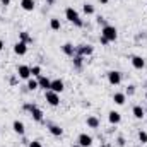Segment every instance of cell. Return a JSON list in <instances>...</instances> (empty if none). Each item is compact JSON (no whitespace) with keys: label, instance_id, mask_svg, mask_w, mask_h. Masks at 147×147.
Listing matches in <instances>:
<instances>
[{"label":"cell","instance_id":"cell-34","mask_svg":"<svg viewBox=\"0 0 147 147\" xmlns=\"http://www.w3.org/2000/svg\"><path fill=\"white\" fill-rule=\"evenodd\" d=\"M101 147H111V146H110V144H103Z\"/></svg>","mask_w":147,"mask_h":147},{"label":"cell","instance_id":"cell-14","mask_svg":"<svg viewBox=\"0 0 147 147\" xmlns=\"http://www.w3.org/2000/svg\"><path fill=\"white\" fill-rule=\"evenodd\" d=\"M12 128H14V132H16L17 135H24V134H26V127H24V123L19 121V120H16V121L12 123Z\"/></svg>","mask_w":147,"mask_h":147},{"label":"cell","instance_id":"cell-7","mask_svg":"<svg viewBox=\"0 0 147 147\" xmlns=\"http://www.w3.org/2000/svg\"><path fill=\"white\" fill-rule=\"evenodd\" d=\"M77 142H79V146H82V147H91L92 146V137L87 135V134H80Z\"/></svg>","mask_w":147,"mask_h":147},{"label":"cell","instance_id":"cell-16","mask_svg":"<svg viewBox=\"0 0 147 147\" xmlns=\"http://www.w3.org/2000/svg\"><path fill=\"white\" fill-rule=\"evenodd\" d=\"M113 101H115V105L123 106L125 101H127V94H123V92H115V94H113Z\"/></svg>","mask_w":147,"mask_h":147},{"label":"cell","instance_id":"cell-13","mask_svg":"<svg viewBox=\"0 0 147 147\" xmlns=\"http://www.w3.org/2000/svg\"><path fill=\"white\" fill-rule=\"evenodd\" d=\"M92 51H94V48H92L91 45H82V46L77 48V55H80V57H84V55H92Z\"/></svg>","mask_w":147,"mask_h":147},{"label":"cell","instance_id":"cell-28","mask_svg":"<svg viewBox=\"0 0 147 147\" xmlns=\"http://www.w3.org/2000/svg\"><path fill=\"white\" fill-rule=\"evenodd\" d=\"M29 147H43V144H41L39 140H31V142H29Z\"/></svg>","mask_w":147,"mask_h":147},{"label":"cell","instance_id":"cell-8","mask_svg":"<svg viewBox=\"0 0 147 147\" xmlns=\"http://www.w3.org/2000/svg\"><path fill=\"white\" fill-rule=\"evenodd\" d=\"M17 75H19V79H29V77H31V67H28V65H19V67H17Z\"/></svg>","mask_w":147,"mask_h":147},{"label":"cell","instance_id":"cell-36","mask_svg":"<svg viewBox=\"0 0 147 147\" xmlns=\"http://www.w3.org/2000/svg\"><path fill=\"white\" fill-rule=\"evenodd\" d=\"M135 147H142V144H140V146H135Z\"/></svg>","mask_w":147,"mask_h":147},{"label":"cell","instance_id":"cell-1","mask_svg":"<svg viewBox=\"0 0 147 147\" xmlns=\"http://www.w3.org/2000/svg\"><path fill=\"white\" fill-rule=\"evenodd\" d=\"M65 17H67V21H69V22L75 24L77 28H82V26H84V22H82V19H80L79 12H77L74 7H69V9H65Z\"/></svg>","mask_w":147,"mask_h":147},{"label":"cell","instance_id":"cell-18","mask_svg":"<svg viewBox=\"0 0 147 147\" xmlns=\"http://www.w3.org/2000/svg\"><path fill=\"white\" fill-rule=\"evenodd\" d=\"M48 130H50V134H51V135H55V137H62V135H63V128H60V127H58V125H55V123L48 125Z\"/></svg>","mask_w":147,"mask_h":147},{"label":"cell","instance_id":"cell-32","mask_svg":"<svg viewBox=\"0 0 147 147\" xmlns=\"http://www.w3.org/2000/svg\"><path fill=\"white\" fill-rule=\"evenodd\" d=\"M2 50H3V41L0 39V51H2Z\"/></svg>","mask_w":147,"mask_h":147},{"label":"cell","instance_id":"cell-33","mask_svg":"<svg viewBox=\"0 0 147 147\" xmlns=\"http://www.w3.org/2000/svg\"><path fill=\"white\" fill-rule=\"evenodd\" d=\"M46 2H48V3H50V5H51V3H53V2H55V0H46Z\"/></svg>","mask_w":147,"mask_h":147},{"label":"cell","instance_id":"cell-6","mask_svg":"<svg viewBox=\"0 0 147 147\" xmlns=\"http://www.w3.org/2000/svg\"><path fill=\"white\" fill-rule=\"evenodd\" d=\"M14 53L16 55H26L28 53V43H24V41H17L16 45H14Z\"/></svg>","mask_w":147,"mask_h":147},{"label":"cell","instance_id":"cell-24","mask_svg":"<svg viewBox=\"0 0 147 147\" xmlns=\"http://www.w3.org/2000/svg\"><path fill=\"white\" fill-rule=\"evenodd\" d=\"M82 10H84V14H87V16L94 14V7H92L91 3H84V5H82Z\"/></svg>","mask_w":147,"mask_h":147},{"label":"cell","instance_id":"cell-9","mask_svg":"<svg viewBox=\"0 0 147 147\" xmlns=\"http://www.w3.org/2000/svg\"><path fill=\"white\" fill-rule=\"evenodd\" d=\"M65 89V84H63V80H60V79H55V80H51V87H50V91H53V92H62Z\"/></svg>","mask_w":147,"mask_h":147},{"label":"cell","instance_id":"cell-27","mask_svg":"<svg viewBox=\"0 0 147 147\" xmlns=\"http://www.w3.org/2000/svg\"><path fill=\"white\" fill-rule=\"evenodd\" d=\"M31 75H36V77H39L41 75V67H31Z\"/></svg>","mask_w":147,"mask_h":147},{"label":"cell","instance_id":"cell-11","mask_svg":"<svg viewBox=\"0 0 147 147\" xmlns=\"http://www.w3.org/2000/svg\"><path fill=\"white\" fill-rule=\"evenodd\" d=\"M132 65H134V69H137V70H142L144 67H146V60L142 58V57H132Z\"/></svg>","mask_w":147,"mask_h":147},{"label":"cell","instance_id":"cell-5","mask_svg":"<svg viewBox=\"0 0 147 147\" xmlns=\"http://www.w3.org/2000/svg\"><path fill=\"white\" fill-rule=\"evenodd\" d=\"M108 82H110L111 86H118L121 82V74L118 72V70H110L108 72Z\"/></svg>","mask_w":147,"mask_h":147},{"label":"cell","instance_id":"cell-3","mask_svg":"<svg viewBox=\"0 0 147 147\" xmlns=\"http://www.w3.org/2000/svg\"><path fill=\"white\" fill-rule=\"evenodd\" d=\"M45 99L50 106H58L60 105V94L53 91H45Z\"/></svg>","mask_w":147,"mask_h":147},{"label":"cell","instance_id":"cell-30","mask_svg":"<svg viewBox=\"0 0 147 147\" xmlns=\"http://www.w3.org/2000/svg\"><path fill=\"white\" fill-rule=\"evenodd\" d=\"M0 3H2V5H5V7H7V5H10V0H0Z\"/></svg>","mask_w":147,"mask_h":147},{"label":"cell","instance_id":"cell-12","mask_svg":"<svg viewBox=\"0 0 147 147\" xmlns=\"http://www.w3.org/2000/svg\"><path fill=\"white\" fill-rule=\"evenodd\" d=\"M108 121H110L111 125H118V123L121 121V115L115 110L110 111V113H108Z\"/></svg>","mask_w":147,"mask_h":147},{"label":"cell","instance_id":"cell-20","mask_svg":"<svg viewBox=\"0 0 147 147\" xmlns=\"http://www.w3.org/2000/svg\"><path fill=\"white\" fill-rule=\"evenodd\" d=\"M62 50H63V53L67 55V57H74L75 55V48H74V45H70V43H65L63 46H62Z\"/></svg>","mask_w":147,"mask_h":147},{"label":"cell","instance_id":"cell-37","mask_svg":"<svg viewBox=\"0 0 147 147\" xmlns=\"http://www.w3.org/2000/svg\"><path fill=\"white\" fill-rule=\"evenodd\" d=\"M146 99H147V94H146Z\"/></svg>","mask_w":147,"mask_h":147},{"label":"cell","instance_id":"cell-17","mask_svg":"<svg viewBox=\"0 0 147 147\" xmlns=\"http://www.w3.org/2000/svg\"><path fill=\"white\" fill-rule=\"evenodd\" d=\"M132 113H134V116H135L137 120H142V118L146 116V110H144L140 105H135V106L132 108Z\"/></svg>","mask_w":147,"mask_h":147},{"label":"cell","instance_id":"cell-31","mask_svg":"<svg viewBox=\"0 0 147 147\" xmlns=\"http://www.w3.org/2000/svg\"><path fill=\"white\" fill-rule=\"evenodd\" d=\"M108 2H110V0H99V3H103V5H106Z\"/></svg>","mask_w":147,"mask_h":147},{"label":"cell","instance_id":"cell-10","mask_svg":"<svg viewBox=\"0 0 147 147\" xmlns=\"http://www.w3.org/2000/svg\"><path fill=\"white\" fill-rule=\"evenodd\" d=\"M38 86H39L41 89H45V91H50L51 80H50L48 77H45V75H39V77H38Z\"/></svg>","mask_w":147,"mask_h":147},{"label":"cell","instance_id":"cell-19","mask_svg":"<svg viewBox=\"0 0 147 147\" xmlns=\"http://www.w3.org/2000/svg\"><path fill=\"white\" fill-rule=\"evenodd\" d=\"M86 123H87V127L89 128H99V120H98V116H87V120H86Z\"/></svg>","mask_w":147,"mask_h":147},{"label":"cell","instance_id":"cell-4","mask_svg":"<svg viewBox=\"0 0 147 147\" xmlns=\"http://www.w3.org/2000/svg\"><path fill=\"white\" fill-rule=\"evenodd\" d=\"M24 110H28L29 113H31V116H33L34 121H43V111L39 110L36 105H26Z\"/></svg>","mask_w":147,"mask_h":147},{"label":"cell","instance_id":"cell-22","mask_svg":"<svg viewBox=\"0 0 147 147\" xmlns=\"http://www.w3.org/2000/svg\"><path fill=\"white\" fill-rule=\"evenodd\" d=\"M50 28H51L53 31H60V21H58L57 17L50 19Z\"/></svg>","mask_w":147,"mask_h":147},{"label":"cell","instance_id":"cell-25","mask_svg":"<svg viewBox=\"0 0 147 147\" xmlns=\"http://www.w3.org/2000/svg\"><path fill=\"white\" fill-rule=\"evenodd\" d=\"M74 65H75V69H80L82 67V57L80 55H75L74 57Z\"/></svg>","mask_w":147,"mask_h":147},{"label":"cell","instance_id":"cell-23","mask_svg":"<svg viewBox=\"0 0 147 147\" xmlns=\"http://www.w3.org/2000/svg\"><path fill=\"white\" fill-rule=\"evenodd\" d=\"M38 87H39V86H38L36 79H28V89H29V91H36Z\"/></svg>","mask_w":147,"mask_h":147},{"label":"cell","instance_id":"cell-35","mask_svg":"<svg viewBox=\"0 0 147 147\" xmlns=\"http://www.w3.org/2000/svg\"><path fill=\"white\" fill-rule=\"evenodd\" d=\"M74 147H82V146H79V144H77V146H74Z\"/></svg>","mask_w":147,"mask_h":147},{"label":"cell","instance_id":"cell-29","mask_svg":"<svg viewBox=\"0 0 147 147\" xmlns=\"http://www.w3.org/2000/svg\"><path fill=\"white\" fill-rule=\"evenodd\" d=\"M99 43H101V45H105V46H106V45H108V43H110V41H108V39H106V38H105V36H101V38H99Z\"/></svg>","mask_w":147,"mask_h":147},{"label":"cell","instance_id":"cell-2","mask_svg":"<svg viewBox=\"0 0 147 147\" xmlns=\"http://www.w3.org/2000/svg\"><path fill=\"white\" fill-rule=\"evenodd\" d=\"M101 36H105L111 43V41H116V38H118V31H116L115 26L106 24V26H103V29H101Z\"/></svg>","mask_w":147,"mask_h":147},{"label":"cell","instance_id":"cell-15","mask_svg":"<svg viewBox=\"0 0 147 147\" xmlns=\"http://www.w3.org/2000/svg\"><path fill=\"white\" fill-rule=\"evenodd\" d=\"M21 7H22V10H26V12H33L34 7H36V2H34V0H21Z\"/></svg>","mask_w":147,"mask_h":147},{"label":"cell","instance_id":"cell-26","mask_svg":"<svg viewBox=\"0 0 147 147\" xmlns=\"http://www.w3.org/2000/svg\"><path fill=\"white\" fill-rule=\"evenodd\" d=\"M139 140H140V144L144 146V144H147V132H139Z\"/></svg>","mask_w":147,"mask_h":147},{"label":"cell","instance_id":"cell-21","mask_svg":"<svg viewBox=\"0 0 147 147\" xmlns=\"http://www.w3.org/2000/svg\"><path fill=\"white\" fill-rule=\"evenodd\" d=\"M19 41H24V43L29 45V43H33V38L28 34V31H22V33L19 34Z\"/></svg>","mask_w":147,"mask_h":147}]
</instances>
